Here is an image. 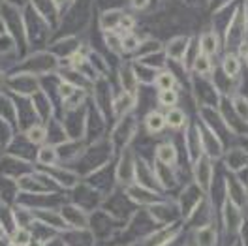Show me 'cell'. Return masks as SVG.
Listing matches in <instances>:
<instances>
[{
  "label": "cell",
  "instance_id": "cell-32",
  "mask_svg": "<svg viewBox=\"0 0 248 246\" xmlns=\"http://www.w3.org/2000/svg\"><path fill=\"white\" fill-rule=\"evenodd\" d=\"M123 15L124 14L119 12V10H109V12H106L102 15V27H104V31H117Z\"/></svg>",
  "mask_w": 248,
  "mask_h": 246
},
{
  "label": "cell",
  "instance_id": "cell-44",
  "mask_svg": "<svg viewBox=\"0 0 248 246\" xmlns=\"http://www.w3.org/2000/svg\"><path fill=\"white\" fill-rule=\"evenodd\" d=\"M232 246H245V245H243V241H235Z\"/></svg>",
  "mask_w": 248,
  "mask_h": 246
},
{
  "label": "cell",
  "instance_id": "cell-14",
  "mask_svg": "<svg viewBox=\"0 0 248 246\" xmlns=\"http://www.w3.org/2000/svg\"><path fill=\"white\" fill-rule=\"evenodd\" d=\"M222 220H224V226H226V230L235 233V231L241 230V220H243V215H241V211H239V207L232 203L230 200L224 201V205H222Z\"/></svg>",
  "mask_w": 248,
  "mask_h": 246
},
{
  "label": "cell",
  "instance_id": "cell-24",
  "mask_svg": "<svg viewBox=\"0 0 248 246\" xmlns=\"http://www.w3.org/2000/svg\"><path fill=\"white\" fill-rule=\"evenodd\" d=\"M247 162H248V156L241 149H233V151H230V153L226 154V166H228L230 171L247 169Z\"/></svg>",
  "mask_w": 248,
  "mask_h": 246
},
{
  "label": "cell",
  "instance_id": "cell-5",
  "mask_svg": "<svg viewBox=\"0 0 248 246\" xmlns=\"http://www.w3.org/2000/svg\"><path fill=\"white\" fill-rule=\"evenodd\" d=\"M62 220L68 228L72 230H89V220H91V213L85 211L83 207H79L78 203H62L59 207Z\"/></svg>",
  "mask_w": 248,
  "mask_h": 246
},
{
  "label": "cell",
  "instance_id": "cell-30",
  "mask_svg": "<svg viewBox=\"0 0 248 246\" xmlns=\"http://www.w3.org/2000/svg\"><path fill=\"white\" fill-rule=\"evenodd\" d=\"M10 239H12V245H14V246H27L32 241L31 228H23V226H17L16 230L10 233Z\"/></svg>",
  "mask_w": 248,
  "mask_h": 246
},
{
  "label": "cell",
  "instance_id": "cell-1",
  "mask_svg": "<svg viewBox=\"0 0 248 246\" xmlns=\"http://www.w3.org/2000/svg\"><path fill=\"white\" fill-rule=\"evenodd\" d=\"M136 132H138V119L134 113H128V115L119 119L117 126L113 128L111 139H109L115 154H121L124 149L130 147V143L136 138Z\"/></svg>",
  "mask_w": 248,
  "mask_h": 246
},
{
  "label": "cell",
  "instance_id": "cell-31",
  "mask_svg": "<svg viewBox=\"0 0 248 246\" xmlns=\"http://www.w3.org/2000/svg\"><path fill=\"white\" fill-rule=\"evenodd\" d=\"M104 44L106 47H109V51L121 53L123 51V34H119V31H104Z\"/></svg>",
  "mask_w": 248,
  "mask_h": 246
},
{
  "label": "cell",
  "instance_id": "cell-20",
  "mask_svg": "<svg viewBox=\"0 0 248 246\" xmlns=\"http://www.w3.org/2000/svg\"><path fill=\"white\" fill-rule=\"evenodd\" d=\"M194 243L196 246H217L218 233L213 224H205L194 230Z\"/></svg>",
  "mask_w": 248,
  "mask_h": 246
},
{
  "label": "cell",
  "instance_id": "cell-46",
  "mask_svg": "<svg viewBox=\"0 0 248 246\" xmlns=\"http://www.w3.org/2000/svg\"><path fill=\"white\" fill-rule=\"evenodd\" d=\"M0 205H2V200H0Z\"/></svg>",
  "mask_w": 248,
  "mask_h": 246
},
{
  "label": "cell",
  "instance_id": "cell-42",
  "mask_svg": "<svg viewBox=\"0 0 248 246\" xmlns=\"http://www.w3.org/2000/svg\"><path fill=\"white\" fill-rule=\"evenodd\" d=\"M4 83H6V77H4L2 70H0V87H4Z\"/></svg>",
  "mask_w": 248,
  "mask_h": 246
},
{
  "label": "cell",
  "instance_id": "cell-21",
  "mask_svg": "<svg viewBox=\"0 0 248 246\" xmlns=\"http://www.w3.org/2000/svg\"><path fill=\"white\" fill-rule=\"evenodd\" d=\"M36 162L44 168H51V166H57L61 162L59 158V151H57V145H51V143H44L42 147H38L36 151Z\"/></svg>",
  "mask_w": 248,
  "mask_h": 246
},
{
  "label": "cell",
  "instance_id": "cell-37",
  "mask_svg": "<svg viewBox=\"0 0 248 246\" xmlns=\"http://www.w3.org/2000/svg\"><path fill=\"white\" fill-rule=\"evenodd\" d=\"M44 246H64V243H62V239H61V237L57 235V237H53L51 241H47V243H46V245H44Z\"/></svg>",
  "mask_w": 248,
  "mask_h": 246
},
{
  "label": "cell",
  "instance_id": "cell-8",
  "mask_svg": "<svg viewBox=\"0 0 248 246\" xmlns=\"http://www.w3.org/2000/svg\"><path fill=\"white\" fill-rule=\"evenodd\" d=\"M124 192H126V196L130 198V201L134 205H140V207H149V205L162 200V194L158 190L151 188V186L141 184V183H134L132 186L124 188Z\"/></svg>",
  "mask_w": 248,
  "mask_h": 246
},
{
  "label": "cell",
  "instance_id": "cell-22",
  "mask_svg": "<svg viewBox=\"0 0 248 246\" xmlns=\"http://www.w3.org/2000/svg\"><path fill=\"white\" fill-rule=\"evenodd\" d=\"M25 138L27 141L34 145V147H42L47 143V124L42 123H32L27 130H25Z\"/></svg>",
  "mask_w": 248,
  "mask_h": 246
},
{
  "label": "cell",
  "instance_id": "cell-7",
  "mask_svg": "<svg viewBox=\"0 0 248 246\" xmlns=\"http://www.w3.org/2000/svg\"><path fill=\"white\" fill-rule=\"evenodd\" d=\"M8 87L10 91L21 96V98H31L32 94H36L40 91V81L36 79V76H32L29 72H23V74H16L8 79Z\"/></svg>",
  "mask_w": 248,
  "mask_h": 246
},
{
  "label": "cell",
  "instance_id": "cell-40",
  "mask_svg": "<svg viewBox=\"0 0 248 246\" xmlns=\"http://www.w3.org/2000/svg\"><path fill=\"white\" fill-rule=\"evenodd\" d=\"M44 245H46V243H42V241H38V239H34V237H32V241L27 246H44Z\"/></svg>",
  "mask_w": 248,
  "mask_h": 246
},
{
  "label": "cell",
  "instance_id": "cell-25",
  "mask_svg": "<svg viewBox=\"0 0 248 246\" xmlns=\"http://www.w3.org/2000/svg\"><path fill=\"white\" fill-rule=\"evenodd\" d=\"M190 66H192V72L198 77H205L213 72V61H211V57H207L203 53H198Z\"/></svg>",
  "mask_w": 248,
  "mask_h": 246
},
{
  "label": "cell",
  "instance_id": "cell-39",
  "mask_svg": "<svg viewBox=\"0 0 248 246\" xmlns=\"http://www.w3.org/2000/svg\"><path fill=\"white\" fill-rule=\"evenodd\" d=\"M51 2H53V6H55L57 10H61V8L66 4V2H68V0H51Z\"/></svg>",
  "mask_w": 248,
  "mask_h": 246
},
{
  "label": "cell",
  "instance_id": "cell-3",
  "mask_svg": "<svg viewBox=\"0 0 248 246\" xmlns=\"http://www.w3.org/2000/svg\"><path fill=\"white\" fill-rule=\"evenodd\" d=\"M147 211H149V215L153 216V220L158 226H173V224H179L183 220L181 209H179V205H177L175 200L162 198L160 201L149 205Z\"/></svg>",
  "mask_w": 248,
  "mask_h": 246
},
{
  "label": "cell",
  "instance_id": "cell-15",
  "mask_svg": "<svg viewBox=\"0 0 248 246\" xmlns=\"http://www.w3.org/2000/svg\"><path fill=\"white\" fill-rule=\"evenodd\" d=\"M200 132H202L203 153L207 154L211 160L218 158V156L222 154V143H220V139L215 136L213 128H211V126H205V128H200Z\"/></svg>",
  "mask_w": 248,
  "mask_h": 246
},
{
  "label": "cell",
  "instance_id": "cell-23",
  "mask_svg": "<svg viewBox=\"0 0 248 246\" xmlns=\"http://www.w3.org/2000/svg\"><path fill=\"white\" fill-rule=\"evenodd\" d=\"M218 47H220V40H218L217 32H205L200 38V53L207 55V57H213L217 55Z\"/></svg>",
  "mask_w": 248,
  "mask_h": 246
},
{
  "label": "cell",
  "instance_id": "cell-19",
  "mask_svg": "<svg viewBox=\"0 0 248 246\" xmlns=\"http://www.w3.org/2000/svg\"><path fill=\"white\" fill-rule=\"evenodd\" d=\"M143 123H145V130H147V134H151V136H158V134H162L164 130H166V115L164 113H160L158 109H151L147 115H145V119H143Z\"/></svg>",
  "mask_w": 248,
  "mask_h": 246
},
{
  "label": "cell",
  "instance_id": "cell-29",
  "mask_svg": "<svg viewBox=\"0 0 248 246\" xmlns=\"http://www.w3.org/2000/svg\"><path fill=\"white\" fill-rule=\"evenodd\" d=\"M156 102L160 108L171 109L179 104V92L175 89H168V91H158V96H156Z\"/></svg>",
  "mask_w": 248,
  "mask_h": 246
},
{
  "label": "cell",
  "instance_id": "cell-4",
  "mask_svg": "<svg viewBox=\"0 0 248 246\" xmlns=\"http://www.w3.org/2000/svg\"><path fill=\"white\" fill-rule=\"evenodd\" d=\"M93 98H94V108H96V111L100 113V117L104 121H108L109 113H113V100H115V96L111 92V85H109V81L106 77L96 79Z\"/></svg>",
  "mask_w": 248,
  "mask_h": 246
},
{
  "label": "cell",
  "instance_id": "cell-16",
  "mask_svg": "<svg viewBox=\"0 0 248 246\" xmlns=\"http://www.w3.org/2000/svg\"><path fill=\"white\" fill-rule=\"evenodd\" d=\"M138 106V94L134 92H119V96H115V100H113V115L115 117H124V115H128V113H132V109Z\"/></svg>",
  "mask_w": 248,
  "mask_h": 246
},
{
  "label": "cell",
  "instance_id": "cell-6",
  "mask_svg": "<svg viewBox=\"0 0 248 246\" xmlns=\"http://www.w3.org/2000/svg\"><path fill=\"white\" fill-rule=\"evenodd\" d=\"M192 173H194V184L202 190L203 194H209L211 186H213V160L202 154L194 164H192Z\"/></svg>",
  "mask_w": 248,
  "mask_h": 246
},
{
  "label": "cell",
  "instance_id": "cell-41",
  "mask_svg": "<svg viewBox=\"0 0 248 246\" xmlns=\"http://www.w3.org/2000/svg\"><path fill=\"white\" fill-rule=\"evenodd\" d=\"M4 32H6V25H4V21H2V19H0V36H2V34H4Z\"/></svg>",
  "mask_w": 248,
  "mask_h": 246
},
{
  "label": "cell",
  "instance_id": "cell-18",
  "mask_svg": "<svg viewBox=\"0 0 248 246\" xmlns=\"http://www.w3.org/2000/svg\"><path fill=\"white\" fill-rule=\"evenodd\" d=\"M188 46H190V38L179 36V38H173L170 44L164 47V53L170 61H183L185 55L188 53Z\"/></svg>",
  "mask_w": 248,
  "mask_h": 246
},
{
  "label": "cell",
  "instance_id": "cell-11",
  "mask_svg": "<svg viewBox=\"0 0 248 246\" xmlns=\"http://www.w3.org/2000/svg\"><path fill=\"white\" fill-rule=\"evenodd\" d=\"M85 139H66L57 145L61 162H78L79 156L85 153Z\"/></svg>",
  "mask_w": 248,
  "mask_h": 246
},
{
  "label": "cell",
  "instance_id": "cell-28",
  "mask_svg": "<svg viewBox=\"0 0 248 246\" xmlns=\"http://www.w3.org/2000/svg\"><path fill=\"white\" fill-rule=\"evenodd\" d=\"M155 85L158 91H168V89H175L177 85V77L168 70H160L155 77Z\"/></svg>",
  "mask_w": 248,
  "mask_h": 246
},
{
  "label": "cell",
  "instance_id": "cell-9",
  "mask_svg": "<svg viewBox=\"0 0 248 246\" xmlns=\"http://www.w3.org/2000/svg\"><path fill=\"white\" fill-rule=\"evenodd\" d=\"M44 173L59 188H64V190H74L81 183L78 171L70 169V168H62L59 164L57 166H51V168H44Z\"/></svg>",
  "mask_w": 248,
  "mask_h": 246
},
{
  "label": "cell",
  "instance_id": "cell-43",
  "mask_svg": "<svg viewBox=\"0 0 248 246\" xmlns=\"http://www.w3.org/2000/svg\"><path fill=\"white\" fill-rule=\"evenodd\" d=\"M4 235H8V233H6V230H4V226H2V224H0V239H2V237H4Z\"/></svg>",
  "mask_w": 248,
  "mask_h": 246
},
{
  "label": "cell",
  "instance_id": "cell-12",
  "mask_svg": "<svg viewBox=\"0 0 248 246\" xmlns=\"http://www.w3.org/2000/svg\"><path fill=\"white\" fill-rule=\"evenodd\" d=\"M119 83H121V89H123V91L138 94L140 79H138L136 68H134L132 62H123V64L119 66Z\"/></svg>",
  "mask_w": 248,
  "mask_h": 246
},
{
  "label": "cell",
  "instance_id": "cell-34",
  "mask_svg": "<svg viewBox=\"0 0 248 246\" xmlns=\"http://www.w3.org/2000/svg\"><path fill=\"white\" fill-rule=\"evenodd\" d=\"M140 46H141V40L136 34L128 32V34L123 36V51H126V53H136V51H140Z\"/></svg>",
  "mask_w": 248,
  "mask_h": 246
},
{
  "label": "cell",
  "instance_id": "cell-2",
  "mask_svg": "<svg viewBox=\"0 0 248 246\" xmlns=\"http://www.w3.org/2000/svg\"><path fill=\"white\" fill-rule=\"evenodd\" d=\"M136 179H138V158L136 153L128 147L119 154V162L115 168V183L117 186L128 188L136 183Z\"/></svg>",
  "mask_w": 248,
  "mask_h": 246
},
{
  "label": "cell",
  "instance_id": "cell-33",
  "mask_svg": "<svg viewBox=\"0 0 248 246\" xmlns=\"http://www.w3.org/2000/svg\"><path fill=\"white\" fill-rule=\"evenodd\" d=\"M232 104H233L235 113H237V117H239L241 121L248 123V98L241 96V94H237V96H233Z\"/></svg>",
  "mask_w": 248,
  "mask_h": 246
},
{
  "label": "cell",
  "instance_id": "cell-45",
  "mask_svg": "<svg viewBox=\"0 0 248 246\" xmlns=\"http://www.w3.org/2000/svg\"><path fill=\"white\" fill-rule=\"evenodd\" d=\"M245 59H247V64H248V51H247V55H245Z\"/></svg>",
  "mask_w": 248,
  "mask_h": 246
},
{
  "label": "cell",
  "instance_id": "cell-26",
  "mask_svg": "<svg viewBox=\"0 0 248 246\" xmlns=\"http://www.w3.org/2000/svg\"><path fill=\"white\" fill-rule=\"evenodd\" d=\"M222 72L226 74V77L235 79V77L241 74V59L235 53H228L222 59Z\"/></svg>",
  "mask_w": 248,
  "mask_h": 246
},
{
  "label": "cell",
  "instance_id": "cell-17",
  "mask_svg": "<svg viewBox=\"0 0 248 246\" xmlns=\"http://www.w3.org/2000/svg\"><path fill=\"white\" fill-rule=\"evenodd\" d=\"M156 162L164 164V166H171V168H177L179 164V154H177V147L171 143V141H164L156 147L155 151Z\"/></svg>",
  "mask_w": 248,
  "mask_h": 246
},
{
  "label": "cell",
  "instance_id": "cell-36",
  "mask_svg": "<svg viewBox=\"0 0 248 246\" xmlns=\"http://www.w3.org/2000/svg\"><path fill=\"white\" fill-rule=\"evenodd\" d=\"M130 4H132V8H134V10H145V8H147V4H149V0H132Z\"/></svg>",
  "mask_w": 248,
  "mask_h": 246
},
{
  "label": "cell",
  "instance_id": "cell-35",
  "mask_svg": "<svg viewBox=\"0 0 248 246\" xmlns=\"http://www.w3.org/2000/svg\"><path fill=\"white\" fill-rule=\"evenodd\" d=\"M136 27V21H134V17L132 15H123L121 19V23H119V29L117 31H121V34H128V32H132V29Z\"/></svg>",
  "mask_w": 248,
  "mask_h": 246
},
{
  "label": "cell",
  "instance_id": "cell-38",
  "mask_svg": "<svg viewBox=\"0 0 248 246\" xmlns=\"http://www.w3.org/2000/svg\"><path fill=\"white\" fill-rule=\"evenodd\" d=\"M0 246H14V245H12V239H10V235H4V237L0 239Z\"/></svg>",
  "mask_w": 248,
  "mask_h": 246
},
{
  "label": "cell",
  "instance_id": "cell-13",
  "mask_svg": "<svg viewBox=\"0 0 248 246\" xmlns=\"http://www.w3.org/2000/svg\"><path fill=\"white\" fill-rule=\"evenodd\" d=\"M155 177L156 183L162 190H173L179 184V177H177V171L171 166H164L160 162L155 164Z\"/></svg>",
  "mask_w": 248,
  "mask_h": 246
},
{
  "label": "cell",
  "instance_id": "cell-10",
  "mask_svg": "<svg viewBox=\"0 0 248 246\" xmlns=\"http://www.w3.org/2000/svg\"><path fill=\"white\" fill-rule=\"evenodd\" d=\"M64 246H96V239H94L91 230H72L66 228L64 231L59 233Z\"/></svg>",
  "mask_w": 248,
  "mask_h": 246
},
{
  "label": "cell",
  "instance_id": "cell-27",
  "mask_svg": "<svg viewBox=\"0 0 248 246\" xmlns=\"http://www.w3.org/2000/svg\"><path fill=\"white\" fill-rule=\"evenodd\" d=\"M166 123L170 128L173 130H183L186 126V113L183 111L181 108H171L168 109V113H166Z\"/></svg>",
  "mask_w": 248,
  "mask_h": 246
}]
</instances>
